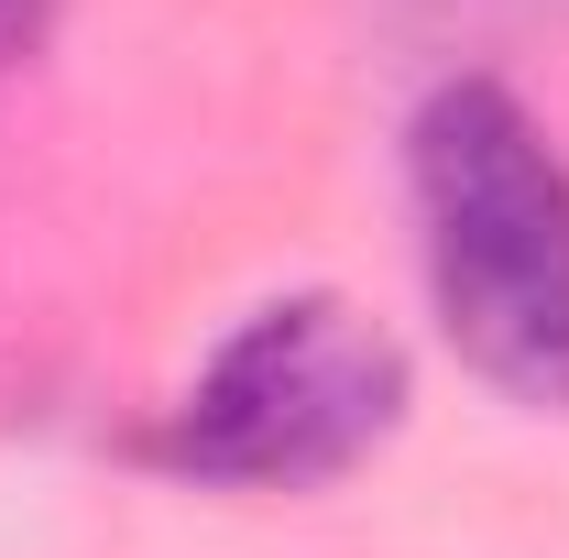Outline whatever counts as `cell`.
<instances>
[{
    "label": "cell",
    "mask_w": 569,
    "mask_h": 558,
    "mask_svg": "<svg viewBox=\"0 0 569 558\" xmlns=\"http://www.w3.org/2000/svg\"><path fill=\"white\" fill-rule=\"evenodd\" d=\"M417 219L427 285L460 361L515 406L569 417V165L559 142L503 99L493 77H460L417 110Z\"/></svg>",
    "instance_id": "cell-1"
},
{
    "label": "cell",
    "mask_w": 569,
    "mask_h": 558,
    "mask_svg": "<svg viewBox=\"0 0 569 558\" xmlns=\"http://www.w3.org/2000/svg\"><path fill=\"white\" fill-rule=\"evenodd\" d=\"M395 417H406V350L351 296H284L252 329H230L219 361L187 383L164 460L241 492H307L372 460Z\"/></svg>",
    "instance_id": "cell-2"
},
{
    "label": "cell",
    "mask_w": 569,
    "mask_h": 558,
    "mask_svg": "<svg viewBox=\"0 0 569 558\" xmlns=\"http://www.w3.org/2000/svg\"><path fill=\"white\" fill-rule=\"evenodd\" d=\"M44 11H56V0H0V67L44 44Z\"/></svg>",
    "instance_id": "cell-3"
}]
</instances>
